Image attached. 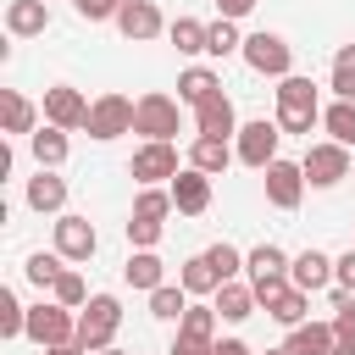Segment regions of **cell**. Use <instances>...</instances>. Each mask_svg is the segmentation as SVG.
I'll list each match as a JSON object with an SVG mask.
<instances>
[{
  "label": "cell",
  "instance_id": "8992f818",
  "mask_svg": "<svg viewBox=\"0 0 355 355\" xmlns=\"http://www.w3.org/2000/svg\"><path fill=\"white\" fill-rule=\"evenodd\" d=\"M28 338H33L39 349H50V344H72V338H78V311H67L61 300H39V305H28Z\"/></svg>",
  "mask_w": 355,
  "mask_h": 355
},
{
  "label": "cell",
  "instance_id": "d4e9b609",
  "mask_svg": "<svg viewBox=\"0 0 355 355\" xmlns=\"http://www.w3.org/2000/svg\"><path fill=\"white\" fill-rule=\"evenodd\" d=\"M28 150H33V161H39V166H61V161L72 155V144H67V128H50V122L28 133Z\"/></svg>",
  "mask_w": 355,
  "mask_h": 355
},
{
  "label": "cell",
  "instance_id": "60d3db41",
  "mask_svg": "<svg viewBox=\"0 0 355 355\" xmlns=\"http://www.w3.org/2000/svg\"><path fill=\"white\" fill-rule=\"evenodd\" d=\"M161 227H166V222H150V216H128V244H133V250H155V244H161Z\"/></svg>",
  "mask_w": 355,
  "mask_h": 355
},
{
  "label": "cell",
  "instance_id": "e575fe53",
  "mask_svg": "<svg viewBox=\"0 0 355 355\" xmlns=\"http://www.w3.org/2000/svg\"><path fill=\"white\" fill-rule=\"evenodd\" d=\"M22 272H28V283H33V288H55V277L67 272V255H61V250H50V255L39 250V255H28V266H22Z\"/></svg>",
  "mask_w": 355,
  "mask_h": 355
},
{
  "label": "cell",
  "instance_id": "5b68a950",
  "mask_svg": "<svg viewBox=\"0 0 355 355\" xmlns=\"http://www.w3.org/2000/svg\"><path fill=\"white\" fill-rule=\"evenodd\" d=\"M349 161H355V150L349 144H338V139H322V144H311L305 150V183L311 189H338L344 178H349Z\"/></svg>",
  "mask_w": 355,
  "mask_h": 355
},
{
  "label": "cell",
  "instance_id": "3957f363",
  "mask_svg": "<svg viewBox=\"0 0 355 355\" xmlns=\"http://www.w3.org/2000/svg\"><path fill=\"white\" fill-rule=\"evenodd\" d=\"M239 55H244V67L261 72V78H288V72H294V44H288L283 33H266V28H261V33H244V50H239Z\"/></svg>",
  "mask_w": 355,
  "mask_h": 355
},
{
  "label": "cell",
  "instance_id": "4fadbf2b",
  "mask_svg": "<svg viewBox=\"0 0 355 355\" xmlns=\"http://www.w3.org/2000/svg\"><path fill=\"white\" fill-rule=\"evenodd\" d=\"M55 250H61L67 261H89V255L100 250L94 222H89V216H78V211H61V216H55Z\"/></svg>",
  "mask_w": 355,
  "mask_h": 355
},
{
  "label": "cell",
  "instance_id": "484cf974",
  "mask_svg": "<svg viewBox=\"0 0 355 355\" xmlns=\"http://www.w3.org/2000/svg\"><path fill=\"white\" fill-rule=\"evenodd\" d=\"M305 311H311V294H305V288H294V283H288V288H277V294L266 300V316H272V322H283V327H300V322H305Z\"/></svg>",
  "mask_w": 355,
  "mask_h": 355
},
{
  "label": "cell",
  "instance_id": "bcb514c9",
  "mask_svg": "<svg viewBox=\"0 0 355 355\" xmlns=\"http://www.w3.org/2000/svg\"><path fill=\"white\" fill-rule=\"evenodd\" d=\"M216 11L239 22V17H250V11H255V0H216Z\"/></svg>",
  "mask_w": 355,
  "mask_h": 355
},
{
  "label": "cell",
  "instance_id": "4316f807",
  "mask_svg": "<svg viewBox=\"0 0 355 355\" xmlns=\"http://www.w3.org/2000/svg\"><path fill=\"white\" fill-rule=\"evenodd\" d=\"M216 89H222V78H216L211 67H183V72H178V100H183V105H200V100H211Z\"/></svg>",
  "mask_w": 355,
  "mask_h": 355
},
{
  "label": "cell",
  "instance_id": "9a60e30c",
  "mask_svg": "<svg viewBox=\"0 0 355 355\" xmlns=\"http://www.w3.org/2000/svg\"><path fill=\"white\" fill-rule=\"evenodd\" d=\"M28 205H33L39 216H61V211H67V178H61L55 166H39V172L28 178Z\"/></svg>",
  "mask_w": 355,
  "mask_h": 355
},
{
  "label": "cell",
  "instance_id": "f35d334b",
  "mask_svg": "<svg viewBox=\"0 0 355 355\" xmlns=\"http://www.w3.org/2000/svg\"><path fill=\"white\" fill-rule=\"evenodd\" d=\"M205 261L216 266V277H222V283H233V277L244 272V250H233V244H211V250H205Z\"/></svg>",
  "mask_w": 355,
  "mask_h": 355
},
{
  "label": "cell",
  "instance_id": "7dc6e473",
  "mask_svg": "<svg viewBox=\"0 0 355 355\" xmlns=\"http://www.w3.org/2000/svg\"><path fill=\"white\" fill-rule=\"evenodd\" d=\"M44 355H89V349H83V344H78V338H72V344H50V349H44Z\"/></svg>",
  "mask_w": 355,
  "mask_h": 355
},
{
  "label": "cell",
  "instance_id": "f907efd6",
  "mask_svg": "<svg viewBox=\"0 0 355 355\" xmlns=\"http://www.w3.org/2000/svg\"><path fill=\"white\" fill-rule=\"evenodd\" d=\"M349 178H355V161H349Z\"/></svg>",
  "mask_w": 355,
  "mask_h": 355
},
{
  "label": "cell",
  "instance_id": "603a6c76",
  "mask_svg": "<svg viewBox=\"0 0 355 355\" xmlns=\"http://www.w3.org/2000/svg\"><path fill=\"white\" fill-rule=\"evenodd\" d=\"M288 355H333V322H300L283 338Z\"/></svg>",
  "mask_w": 355,
  "mask_h": 355
},
{
  "label": "cell",
  "instance_id": "7402d4cb",
  "mask_svg": "<svg viewBox=\"0 0 355 355\" xmlns=\"http://www.w3.org/2000/svg\"><path fill=\"white\" fill-rule=\"evenodd\" d=\"M122 283L150 294V288H161V283H166V261H161L155 250H133V255H128V266H122Z\"/></svg>",
  "mask_w": 355,
  "mask_h": 355
},
{
  "label": "cell",
  "instance_id": "9c48e42d",
  "mask_svg": "<svg viewBox=\"0 0 355 355\" xmlns=\"http://www.w3.org/2000/svg\"><path fill=\"white\" fill-rule=\"evenodd\" d=\"M277 139H283V128H277V116L266 122V116H255V122H244L239 128V161L244 166H255V172H266L272 161H277Z\"/></svg>",
  "mask_w": 355,
  "mask_h": 355
},
{
  "label": "cell",
  "instance_id": "ee69618b",
  "mask_svg": "<svg viewBox=\"0 0 355 355\" xmlns=\"http://www.w3.org/2000/svg\"><path fill=\"white\" fill-rule=\"evenodd\" d=\"M166 355H211V344H194V338H183V333H178Z\"/></svg>",
  "mask_w": 355,
  "mask_h": 355
},
{
  "label": "cell",
  "instance_id": "5bb4252c",
  "mask_svg": "<svg viewBox=\"0 0 355 355\" xmlns=\"http://www.w3.org/2000/svg\"><path fill=\"white\" fill-rule=\"evenodd\" d=\"M172 205H178V216H205L211 211V178L200 172V166H183L172 183Z\"/></svg>",
  "mask_w": 355,
  "mask_h": 355
},
{
  "label": "cell",
  "instance_id": "f6af8a7d",
  "mask_svg": "<svg viewBox=\"0 0 355 355\" xmlns=\"http://www.w3.org/2000/svg\"><path fill=\"white\" fill-rule=\"evenodd\" d=\"M211 355H255V349H250L244 338H216V344H211Z\"/></svg>",
  "mask_w": 355,
  "mask_h": 355
},
{
  "label": "cell",
  "instance_id": "44dd1931",
  "mask_svg": "<svg viewBox=\"0 0 355 355\" xmlns=\"http://www.w3.org/2000/svg\"><path fill=\"white\" fill-rule=\"evenodd\" d=\"M211 305H216V316H222V322H250L261 300H255V288H250V283H239V277H233V283H222V288L211 294Z\"/></svg>",
  "mask_w": 355,
  "mask_h": 355
},
{
  "label": "cell",
  "instance_id": "6da1fadb",
  "mask_svg": "<svg viewBox=\"0 0 355 355\" xmlns=\"http://www.w3.org/2000/svg\"><path fill=\"white\" fill-rule=\"evenodd\" d=\"M316 122H322L316 83H311V78H300V72L277 78V128H283V133H305V139H311V128H316Z\"/></svg>",
  "mask_w": 355,
  "mask_h": 355
},
{
  "label": "cell",
  "instance_id": "7a4b0ae2",
  "mask_svg": "<svg viewBox=\"0 0 355 355\" xmlns=\"http://www.w3.org/2000/svg\"><path fill=\"white\" fill-rule=\"evenodd\" d=\"M116 327H122V300H116V294H89V305L78 311V344H83L89 355H94V349H111Z\"/></svg>",
  "mask_w": 355,
  "mask_h": 355
},
{
  "label": "cell",
  "instance_id": "2e32d148",
  "mask_svg": "<svg viewBox=\"0 0 355 355\" xmlns=\"http://www.w3.org/2000/svg\"><path fill=\"white\" fill-rule=\"evenodd\" d=\"M194 128L211 133V139H233V133H239V111H233V100H227L222 89H216L211 100H200V105H194Z\"/></svg>",
  "mask_w": 355,
  "mask_h": 355
},
{
  "label": "cell",
  "instance_id": "52a82bcc",
  "mask_svg": "<svg viewBox=\"0 0 355 355\" xmlns=\"http://www.w3.org/2000/svg\"><path fill=\"white\" fill-rule=\"evenodd\" d=\"M133 111H139V100H128V94H116V89H105L94 105H89V139H122V133H133Z\"/></svg>",
  "mask_w": 355,
  "mask_h": 355
},
{
  "label": "cell",
  "instance_id": "681fc988",
  "mask_svg": "<svg viewBox=\"0 0 355 355\" xmlns=\"http://www.w3.org/2000/svg\"><path fill=\"white\" fill-rule=\"evenodd\" d=\"M266 355H288V349H266Z\"/></svg>",
  "mask_w": 355,
  "mask_h": 355
},
{
  "label": "cell",
  "instance_id": "7bdbcfd3",
  "mask_svg": "<svg viewBox=\"0 0 355 355\" xmlns=\"http://www.w3.org/2000/svg\"><path fill=\"white\" fill-rule=\"evenodd\" d=\"M333 283H344V288H355V250H344V255L333 261Z\"/></svg>",
  "mask_w": 355,
  "mask_h": 355
},
{
  "label": "cell",
  "instance_id": "f546056e",
  "mask_svg": "<svg viewBox=\"0 0 355 355\" xmlns=\"http://www.w3.org/2000/svg\"><path fill=\"white\" fill-rule=\"evenodd\" d=\"M189 311V288L183 283H161V288H150V316L155 322H178Z\"/></svg>",
  "mask_w": 355,
  "mask_h": 355
},
{
  "label": "cell",
  "instance_id": "d6a6232c",
  "mask_svg": "<svg viewBox=\"0 0 355 355\" xmlns=\"http://www.w3.org/2000/svg\"><path fill=\"white\" fill-rule=\"evenodd\" d=\"M205 28H211V22L178 17V22H166V39L178 44V55H200V50H205Z\"/></svg>",
  "mask_w": 355,
  "mask_h": 355
},
{
  "label": "cell",
  "instance_id": "f1b7e54d",
  "mask_svg": "<svg viewBox=\"0 0 355 355\" xmlns=\"http://www.w3.org/2000/svg\"><path fill=\"white\" fill-rule=\"evenodd\" d=\"M239 50H244V33H239V22H233V17H216V22L205 28V55L227 61V55H239Z\"/></svg>",
  "mask_w": 355,
  "mask_h": 355
},
{
  "label": "cell",
  "instance_id": "d6986e66",
  "mask_svg": "<svg viewBox=\"0 0 355 355\" xmlns=\"http://www.w3.org/2000/svg\"><path fill=\"white\" fill-rule=\"evenodd\" d=\"M288 261H294V255H283L277 244H255V250L244 255L250 288H261V283H283V277H288Z\"/></svg>",
  "mask_w": 355,
  "mask_h": 355
},
{
  "label": "cell",
  "instance_id": "c3c4849f",
  "mask_svg": "<svg viewBox=\"0 0 355 355\" xmlns=\"http://www.w3.org/2000/svg\"><path fill=\"white\" fill-rule=\"evenodd\" d=\"M94 355H128V349H116V344H111V349H94Z\"/></svg>",
  "mask_w": 355,
  "mask_h": 355
},
{
  "label": "cell",
  "instance_id": "277c9868",
  "mask_svg": "<svg viewBox=\"0 0 355 355\" xmlns=\"http://www.w3.org/2000/svg\"><path fill=\"white\" fill-rule=\"evenodd\" d=\"M178 128H183V100H172V94H161V89L139 94L133 133H144V139H178Z\"/></svg>",
  "mask_w": 355,
  "mask_h": 355
},
{
  "label": "cell",
  "instance_id": "ab89813d",
  "mask_svg": "<svg viewBox=\"0 0 355 355\" xmlns=\"http://www.w3.org/2000/svg\"><path fill=\"white\" fill-rule=\"evenodd\" d=\"M333 355H355V305L333 311Z\"/></svg>",
  "mask_w": 355,
  "mask_h": 355
},
{
  "label": "cell",
  "instance_id": "74e56055",
  "mask_svg": "<svg viewBox=\"0 0 355 355\" xmlns=\"http://www.w3.org/2000/svg\"><path fill=\"white\" fill-rule=\"evenodd\" d=\"M50 300H61L67 311H83V305H89V288H83V277H78V272L67 266V272L55 277V288H50Z\"/></svg>",
  "mask_w": 355,
  "mask_h": 355
},
{
  "label": "cell",
  "instance_id": "7c38bea8",
  "mask_svg": "<svg viewBox=\"0 0 355 355\" xmlns=\"http://www.w3.org/2000/svg\"><path fill=\"white\" fill-rule=\"evenodd\" d=\"M89 105H94V100H83L72 83H50V89H44V122H50V128H67V133H72V128H89Z\"/></svg>",
  "mask_w": 355,
  "mask_h": 355
},
{
  "label": "cell",
  "instance_id": "30bf717a",
  "mask_svg": "<svg viewBox=\"0 0 355 355\" xmlns=\"http://www.w3.org/2000/svg\"><path fill=\"white\" fill-rule=\"evenodd\" d=\"M261 183H266V205H277V211H294L300 200H305V166L300 161H272L266 172H261Z\"/></svg>",
  "mask_w": 355,
  "mask_h": 355
},
{
  "label": "cell",
  "instance_id": "4dcf8cb0",
  "mask_svg": "<svg viewBox=\"0 0 355 355\" xmlns=\"http://www.w3.org/2000/svg\"><path fill=\"white\" fill-rule=\"evenodd\" d=\"M178 333L194 338V344H216V305H189L178 316Z\"/></svg>",
  "mask_w": 355,
  "mask_h": 355
},
{
  "label": "cell",
  "instance_id": "ba28073f",
  "mask_svg": "<svg viewBox=\"0 0 355 355\" xmlns=\"http://www.w3.org/2000/svg\"><path fill=\"white\" fill-rule=\"evenodd\" d=\"M128 172L139 178V189H150V183H172L183 166H178V150H172V139H144V144L133 150Z\"/></svg>",
  "mask_w": 355,
  "mask_h": 355
},
{
  "label": "cell",
  "instance_id": "8d00e7d4",
  "mask_svg": "<svg viewBox=\"0 0 355 355\" xmlns=\"http://www.w3.org/2000/svg\"><path fill=\"white\" fill-rule=\"evenodd\" d=\"M0 333L6 338H28V305H17L11 288H0Z\"/></svg>",
  "mask_w": 355,
  "mask_h": 355
},
{
  "label": "cell",
  "instance_id": "836d02e7",
  "mask_svg": "<svg viewBox=\"0 0 355 355\" xmlns=\"http://www.w3.org/2000/svg\"><path fill=\"white\" fill-rule=\"evenodd\" d=\"M178 205H172V189H161V183H150V189H139L133 194V216H150V222H166Z\"/></svg>",
  "mask_w": 355,
  "mask_h": 355
},
{
  "label": "cell",
  "instance_id": "ac0fdd59",
  "mask_svg": "<svg viewBox=\"0 0 355 355\" xmlns=\"http://www.w3.org/2000/svg\"><path fill=\"white\" fill-rule=\"evenodd\" d=\"M239 161V150L227 144V139H211V133H194V144H189V166H200L205 178H222L227 166Z\"/></svg>",
  "mask_w": 355,
  "mask_h": 355
},
{
  "label": "cell",
  "instance_id": "cb8c5ba5",
  "mask_svg": "<svg viewBox=\"0 0 355 355\" xmlns=\"http://www.w3.org/2000/svg\"><path fill=\"white\" fill-rule=\"evenodd\" d=\"M39 111H44V105H33L22 89H0V116H6V133H33V128H39Z\"/></svg>",
  "mask_w": 355,
  "mask_h": 355
},
{
  "label": "cell",
  "instance_id": "d590c367",
  "mask_svg": "<svg viewBox=\"0 0 355 355\" xmlns=\"http://www.w3.org/2000/svg\"><path fill=\"white\" fill-rule=\"evenodd\" d=\"M327 89H333L338 100H355V44H338L333 72H327Z\"/></svg>",
  "mask_w": 355,
  "mask_h": 355
},
{
  "label": "cell",
  "instance_id": "ffe728a7",
  "mask_svg": "<svg viewBox=\"0 0 355 355\" xmlns=\"http://www.w3.org/2000/svg\"><path fill=\"white\" fill-rule=\"evenodd\" d=\"M50 28V6L44 0H11L6 6V33L11 39H39Z\"/></svg>",
  "mask_w": 355,
  "mask_h": 355
},
{
  "label": "cell",
  "instance_id": "1f68e13d",
  "mask_svg": "<svg viewBox=\"0 0 355 355\" xmlns=\"http://www.w3.org/2000/svg\"><path fill=\"white\" fill-rule=\"evenodd\" d=\"M322 128H327V139H338V144L355 150V100H333L322 111Z\"/></svg>",
  "mask_w": 355,
  "mask_h": 355
},
{
  "label": "cell",
  "instance_id": "8fae6325",
  "mask_svg": "<svg viewBox=\"0 0 355 355\" xmlns=\"http://www.w3.org/2000/svg\"><path fill=\"white\" fill-rule=\"evenodd\" d=\"M116 33H122L128 44H150V39L166 33V17H161L155 0H122V11H116Z\"/></svg>",
  "mask_w": 355,
  "mask_h": 355
},
{
  "label": "cell",
  "instance_id": "e0dca14e",
  "mask_svg": "<svg viewBox=\"0 0 355 355\" xmlns=\"http://www.w3.org/2000/svg\"><path fill=\"white\" fill-rule=\"evenodd\" d=\"M288 283L305 288V294L333 288V255H322V250H300V255L288 261Z\"/></svg>",
  "mask_w": 355,
  "mask_h": 355
},
{
  "label": "cell",
  "instance_id": "83f0119b",
  "mask_svg": "<svg viewBox=\"0 0 355 355\" xmlns=\"http://www.w3.org/2000/svg\"><path fill=\"white\" fill-rule=\"evenodd\" d=\"M178 283L189 288V300H200V294H216V288H222V277H216V266H211L205 255H189V261L178 266Z\"/></svg>",
  "mask_w": 355,
  "mask_h": 355
},
{
  "label": "cell",
  "instance_id": "b9f144b4",
  "mask_svg": "<svg viewBox=\"0 0 355 355\" xmlns=\"http://www.w3.org/2000/svg\"><path fill=\"white\" fill-rule=\"evenodd\" d=\"M72 11H78L83 22H116L122 0H72Z\"/></svg>",
  "mask_w": 355,
  "mask_h": 355
}]
</instances>
